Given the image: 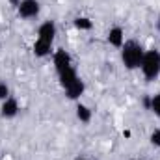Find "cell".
I'll use <instances>...</instances> for the list:
<instances>
[{"label":"cell","instance_id":"3957f363","mask_svg":"<svg viewBox=\"0 0 160 160\" xmlns=\"http://www.w3.org/2000/svg\"><path fill=\"white\" fill-rule=\"evenodd\" d=\"M52 63H54V69H56V73H58V75H62L63 71H67V69H73V67H75L71 54H69L67 50H63V48H58V50L52 54Z\"/></svg>","mask_w":160,"mask_h":160},{"label":"cell","instance_id":"30bf717a","mask_svg":"<svg viewBox=\"0 0 160 160\" xmlns=\"http://www.w3.org/2000/svg\"><path fill=\"white\" fill-rule=\"evenodd\" d=\"M78 73H77V67H73V69H67V71H63L62 75H58V80H60V86L65 89V88H69L75 80H78Z\"/></svg>","mask_w":160,"mask_h":160},{"label":"cell","instance_id":"52a82bcc","mask_svg":"<svg viewBox=\"0 0 160 160\" xmlns=\"http://www.w3.org/2000/svg\"><path fill=\"white\" fill-rule=\"evenodd\" d=\"M106 41L108 45H112L114 48H121L123 43H125V30L121 26H112L106 34Z\"/></svg>","mask_w":160,"mask_h":160},{"label":"cell","instance_id":"7c38bea8","mask_svg":"<svg viewBox=\"0 0 160 160\" xmlns=\"http://www.w3.org/2000/svg\"><path fill=\"white\" fill-rule=\"evenodd\" d=\"M73 24H75V28L80 30V32H89V30L93 28V21L88 19V17H82V15H78V17L73 19Z\"/></svg>","mask_w":160,"mask_h":160},{"label":"cell","instance_id":"6da1fadb","mask_svg":"<svg viewBox=\"0 0 160 160\" xmlns=\"http://www.w3.org/2000/svg\"><path fill=\"white\" fill-rule=\"evenodd\" d=\"M119 50H121V62L128 71L140 69V63H142V58H143V52H145L142 43H138L136 39H128L123 43V47Z\"/></svg>","mask_w":160,"mask_h":160},{"label":"cell","instance_id":"ba28073f","mask_svg":"<svg viewBox=\"0 0 160 160\" xmlns=\"http://www.w3.org/2000/svg\"><path fill=\"white\" fill-rule=\"evenodd\" d=\"M63 91H65V97H67V99H71V101H80V97H82L84 91H86V84H84L82 78H78V80H75L69 88H65Z\"/></svg>","mask_w":160,"mask_h":160},{"label":"cell","instance_id":"7a4b0ae2","mask_svg":"<svg viewBox=\"0 0 160 160\" xmlns=\"http://www.w3.org/2000/svg\"><path fill=\"white\" fill-rule=\"evenodd\" d=\"M140 71L145 77V80H149V82L158 78V75H160V50L151 48V50H145L143 52V58H142V63H140Z\"/></svg>","mask_w":160,"mask_h":160},{"label":"cell","instance_id":"e0dca14e","mask_svg":"<svg viewBox=\"0 0 160 160\" xmlns=\"http://www.w3.org/2000/svg\"><path fill=\"white\" fill-rule=\"evenodd\" d=\"M157 30H158V32H160V19H158V21H157Z\"/></svg>","mask_w":160,"mask_h":160},{"label":"cell","instance_id":"5bb4252c","mask_svg":"<svg viewBox=\"0 0 160 160\" xmlns=\"http://www.w3.org/2000/svg\"><path fill=\"white\" fill-rule=\"evenodd\" d=\"M149 142H151V145H155L157 149H160V128H155V130L151 132Z\"/></svg>","mask_w":160,"mask_h":160},{"label":"cell","instance_id":"ac0fdd59","mask_svg":"<svg viewBox=\"0 0 160 160\" xmlns=\"http://www.w3.org/2000/svg\"><path fill=\"white\" fill-rule=\"evenodd\" d=\"M77 160H89V158H77Z\"/></svg>","mask_w":160,"mask_h":160},{"label":"cell","instance_id":"2e32d148","mask_svg":"<svg viewBox=\"0 0 160 160\" xmlns=\"http://www.w3.org/2000/svg\"><path fill=\"white\" fill-rule=\"evenodd\" d=\"M9 2H11L13 6H19V2H21V0H9Z\"/></svg>","mask_w":160,"mask_h":160},{"label":"cell","instance_id":"5b68a950","mask_svg":"<svg viewBox=\"0 0 160 160\" xmlns=\"http://www.w3.org/2000/svg\"><path fill=\"white\" fill-rule=\"evenodd\" d=\"M56 34H58L56 22H54V21H45V22H41L39 28H38V38H36V39L47 41V43H52V45H54Z\"/></svg>","mask_w":160,"mask_h":160},{"label":"cell","instance_id":"8fae6325","mask_svg":"<svg viewBox=\"0 0 160 160\" xmlns=\"http://www.w3.org/2000/svg\"><path fill=\"white\" fill-rule=\"evenodd\" d=\"M93 118V112H91V108L88 106V104H84V102H78L77 104V119L80 123H89Z\"/></svg>","mask_w":160,"mask_h":160},{"label":"cell","instance_id":"9a60e30c","mask_svg":"<svg viewBox=\"0 0 160 160\" xmlns=\"http://www.w3.org/2000/svg\"><path fill=\"white\" fill-rule=\"evenodd\" d=\"M9 95H11V91H9V86H8L4 80H0V101H6Z\"/></svg>","mask_w":160,"mask_h":160},{"label":"cell","instance_id":"277c9868","mask_svg":"<svg viewBox=\"0 0 160 160\" xmlns=\"http://www.w3.org/2000/svg\"><path fill=\"white\" fill-rule=\"evenodd\" d=\"M17 13L21 19H36L41 13L39 0H21L17 6Z\"/></svg>","mask_w":160,"mask_h":160},{"label":"cell","instance_id":"d6986e66","mask_svg":"<svg viewBox=\"0 0 160 160\" xmlns=\"http://www.w3.org/2000/svg\"><path fill=\"white\" fill-rule=\"evenodd\" d=\"M130 160H136V158H130Z\"/></svg>","mask_w":160,"mask_h":160},{"label":"cell","instance_id":"4fadbf2b","mask_svg":"<svg viewBox=\"0 0 160 160\" xmlns=\"http://www.w3.org/2000/svg\"><path fill=\"white\" fill-rule=\"evenodd\" d=\"M147 110H151L157 118H160V93L149 95V104H147Z\"/></svg>","mask_w":160,"mask_h":160},{"label":"cell","instance_id":"9c48e42d","mask_svg":"<svg viewBox=\"0 0 160 160\" xmlns=\"http://www.w3.org/2000/svg\"><path fill=\"white\" fill-rule=\"evenodd\" d=\"M32 50H34L36 58H47V56H50V52H52V43H47V41L36 39V41H34Z\"/></svg>","mask_w":160,"mask_h":160},{"label":"cell","instance_id":"8992f818","mask_svg":"<svg viewBox=\"0 0 160 160\" xmlns=\"http://www.w3.org/2000/svg\"><path fill=\"white\" fill-rule=\"evenodd\" d=\"M19 101L13 97V95H9L6 101H2V104H0V116L4 118V119H13L17 114H19Z\"/></svg>","mask_w":160,"mask_h":160}]
</instances>
